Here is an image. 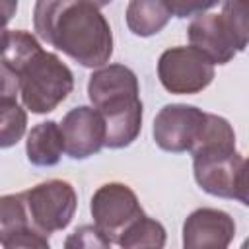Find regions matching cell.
Returning a JSON list of instances; mask_svg holds the SVG:
<instances>
[{
    "label": "cell",
    "instance_id": "cell-1",
    "mask_svg": "<svg viewBox=\"0 0 249 249\" xmlns=\"http://www.w3.org/2000/svg\"><path fill=\"white\" fill-rule=\"evenodd\" d=\"M33 27L43 41L82 66H103L113 54L111 25L86 0H37Z\"/></svg>",
    "mask_w": 249,
    "mask_h": 249
},
{
    "label": "cell",
    "instance_id": "cell-2",
    "mask_svg": "<svg viewBox=\"0 0 249 249\" xmlns=\"http://www.w3.org/2000/svg\"><path fill=\"white\" fill-rule=\"evenodd\" d=\"M16 74L21 103L35 115L54 111L74 89L72 70L54 53L43 49L33 53Z\"/></svg>",
    "mask_w": 249,
    "mask_h": 249
},
{
    "label": "cell",
    "instance_id": "cell-3",
    "mask_svg": "<svg viewBox=\"0 0 249 249\" xmlns=\"http://www.w3.org/2000/svg\"><path fill=\"white\" fill-rule=\"evenodd\" d=\"M193 173L204 193L249 204L247 161L235 148H204L193 152Z\"/></svg>",
    "mask_w": 249,
    "mask_h": 249
},
{
    "label": "cell",
    "instance_id": "cell-4",
    "mask_svg": "<svg viewBox=\"0 0 249 249\" xmlns=\"http://www.w3.org/2000/svg\"><path fill=\"white\" fill-rule=\"evenodd\" d=\"M21 195L33 228L45 235L64 230L72 222L78 206L74 187L62 179L43 181Z\"/></svg>",
    "mask_w": 249,
    "mask_h": 249
},
{
    "label": "cell",
    "instance_id": "cell-5",
    "mask_svg": "<svg viewBox=\"0 0 249 249\" xmlns=\"http://www.w3.org/2000/svg\"><path fill=\"white\" fill-rule=\"evenodd\" d=\"M136 74L124 64H103L88 80V97L103 119L142 107Z\"/></svg>",
    "mask_w": 249,
    "mask_h": 249
},
{
    "label": "cell",
    "instance_id": "cell-6",
    "mask_svg": "<svg viewBox=\"0 0 249 249\" xmlns=\"http://www.w3.org/2000/svg\"><path fill=\"white\" fill-rule=\"evenodd\" d=\"M158 78L169 93L193 95L214 80V64L195 47H171L158 60Z\"/></svg>",
    "mask_w": 249,
    "mask_h": 249
},
{
    "label": "cell",
    "instance_id": "cell-7",
    "mask_svg": "<svg viewBox=\"0 0 249 249\" xmlns=\"http://www.w3.org/2000/svg\"><path fill=\"white\" fill-rule=\"evenodd\" d=\"M89 212L93 224L113 241L121 231L138 216H142L140 202L134 191L124 183H105L101 185L89 202Z\"/></svg>",
    "mask_w": 249,
    "mask_h": 249
},
{
    "label": "cell",
    "instance_id": "cell-8",
    "mask_svg": "<svg viewBox=\"0 0 249 249\" xmlns=\"http://www.w3.org/2000/svg\"><path fill=\"white\" fill-rule=\"evenodd\" d=\"M206 113L195 105L185 103H171L160 109L154 119V140L163 152L181 154L191 152L193 144L196 142Z\"/></svg>",
    "mask_w": 249,
    "mask_h": 249
},
{
    "label": "cell",
    "instance_id": "cell-9",
    "mask_svg": "<svg viewBox=\"0 0 249 249\" xmlns=\"http://www.w3.org/2000/svg\"><path fill=\"white\" fill-rule=\"evenodd\" d=\"M64 152L72 160H86L105 146V123L93 107H74L60 123Z\"/></svg>",
    "mask_w": 249,
    "mask_h": 249
},
{
    "label": "cell",
    "instance_id": "cell-10",
    "mask_svg": "<svg viewBox=\"0 0 249 249\" xmlns=\"http://www.w3.org/2000/svg\"><path fill=\"white\" fill-rule=\"evenodd\" d=\"M233 235V218L218 208H196L183 224L185 249H226Z\"/></svg>",
    "mask_w": 249,
    "mask_h": 249
},
{
    "label": "cell",
    "instance_id": "cell-11",
    "mask_svg": "<svg viewBox=\"0 0 249 249\" xmlns=\"http://www.w3.org/2000/svg\"><path fill=\"white\" fill-rule=\"evenodd\" d=\"M0 245L6 249H47L49 239L37 228H33L23 195L0 196Z\"/></svg>",
    "mask_w": 249,
    "mask_h": 249
},
{
    "label": "cell",
    "instance_id": "cell-12",
    "mask_svg": "<svg viewBox=\"0 0 249 249\" xmlns=\"http://www.w3.org/2000/svg\"><path fill=\"white\" fill-rule=\"evenodd\" d=\"M187 35L191 47L200 51L212 64H226L237 53L233 35L220 14H198L191 21Z\"/></svg>",
    "mask_w": 249,
    "mask_h": 249
},
{
    "label": "cell",
    "instance_id": "cell-13",
    "mask_svg": "<svg viewBox=\"0 0 249 249\" xmlns=\"http://www.w3.org/2000/svg\"><path fill=\"white\" fill-rule=\"evenodd\" d=\"M64 152V138L60 124L54 121L39 123L27 132L25 154L29 163L37 167H53L60 161Z\"/></svg>",
    "mask_w": 249,
    "mask_h": 249
},
{
    "label": "cell",
    "instance_id": "cell-14",
    "mask_svg": "<svg viewBox=\"0 0 249 249\" xmlns=\"http://www.w3.org/2000/svg\"><path fill=\"white\" fill-rule=\"evenodd\" d=\"M171 18L163 0H130L126 6V27L138 37H150L160 33Z\"/></svg>",
    "mask_w": 249,
    "mask_h": 249
},
{
    "label": "cell",
    "instance_id": "cell-15",
    "mask_svg": "<svg viewBox=\"0 0 249 249\" xmlns=\"http://www.w3.org/2000/svg\"><path fill=\"white\" fill-rule=\"evenodd\" d=\"M124 249H160L165 245V228L146 214L132 220L117 237V241Z\"/></svg>",
    "mask_w": 249,
    "mask_h": 249
},
{
    "label": "cell",
    "instance_id": "cell-16",
    "mask_svg": "<svg viewBox=\"0 0 249 249\" xmlns=\"http://www.w3.org/2000/svg\"><path fill=\"white\" fill-rule=\"evenodd\" d=\"M27 126V115L16 97H0V148L18 144Z\"/></svg>",
    "mask_w": 249,
    "mask_h": 249
},
{
    "label": "cell",
    "instance_id": "cell-17",
    "mask_svg": "<svg viewBox=\"0 0 249 249\" xmlns=\"http://www.w3.org/2000/svg\"><path fill=\"white\" fill-rule=\"evenodd\" d=\"M204 148H235V132L231 124L218 115L206 113L202 130L191 148V154Z\"/></svg>",
    "mask_w": 249,
    "mask_h": 249
},
{
    "label": "cell",
    "instance_id": "cell-18",
    "mask_svg": "<svg viewBox=\"0 0 249 249\" xmlns=\"http://www.w3.org/2000/svg\"><path fill=\"white\" fill-rule=\"evenodd\" d=\"M222 19L233 35L237 53L245 51L249 39V23H247V0H222Z\"/></svg>",
    "mask_w": 249,
    "mask_h": 249
},
{
    "label": "cell",
    "instance_id": "cell-19",
    "mask_svg": "<svg viewBox=\"0 0 249 249\" xmlns=\"http://www.w3.org/2000/svg\"><path fill=\"white\" fill-rule=\"evenodd\" d=\"M66 247H80V249H91V247H109L111 239L93 224V226H82L78 228L66 241Z\"/></svg>",
    "mask_w": 249,
    "mask_h": 249
},
{
    "label": "cell",
    "instance_id": "cell-20",
    "mask_svg": "<svg viewBox=\"0 0 249 249\" xmlns=\"http://www.w3.org/2000/svg\"><path fill=\"white\" fill-rule=\"evenodd\" d=\"M165 6L169 8L171 16L177 18H191V16H198L204 14L206 10L214 8L218 2L222 0H163Z\"/></svg>",
    "mask_w": 249,
    "mask_h": 249
},
{
    "label": "cell",
    "instance_id": "cell-21",
    "mask_svg": "<svg viewBox=\"0 0 249 249\" xmlns=\"http://www.w3.org/2000/svg\"><path fill=\"white\" fill-rule=\"evenodd\" d=\"M19 93L18 74L4 62H0V97H16Z\"/></svg>",
    "mask_w": 249,
    "mask_h": 249
},
{
    "label": "cell",
    "instance_id": "cell-22",
    "mask_svg": "<svg viewBox=\"0 0 249 249\" xmlns=\"http://www.w3.org/2000/svg\"><path fill=\"white\" fill-rule=\"evenodd\" d=\"M18 0H0V25H8V21L16 16Z\"/></svg>",
    "mask_w": 249,
    "mask_h": 249
},
{
    "label": "cell",
    "instance_id": "cell-23",
    "mask_svg": "<svg viewBox=\"0 0 249 249\" xmlns=\"http://www.w3.org/2000/svg\"><path fill=\"white\" fill-rule=\"evenodd\" d=\"M6 37H8V29L4 25H0V53L4 49V43H6Z\"/></svg>",
    "mask_w": 249,
    "mask_h": 249
},
{
    "label": "cell",
    "instance_id": "cell-24",
    "mask_svg": "<svg viewBox=\"0 0 249 249\" xmlns=\"http://www.w3.org/2000/svg\"><path fill=\"white\" fill-rule=\"evenodd\" d=\"M86 2H89V4H93L95 8H103V6H107L111 0H86Z\"/></svg>",
    "mask_w": 249,
    "mask_h": 249
}]
</instances>
